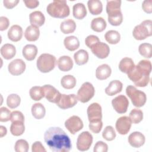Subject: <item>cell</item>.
Masks as SVG:
<instances>
[{"label":"cell","instance_id":"7a4b0ae2","mask_svg":"<svg viewBox=\"0 0 152 152\" xmlns=\"http://www.w3.org/2000/svg\"><path fill=\"white\" fill-rule=\"evenodd\" d=\"M151 71V64L148 60L140 61L128 74V77L140 87H144L150 82V74Z\"/></svg>","mask_w":152,"mask_h":152},{"label":"cell","instance_id":"5bb4252c","mask_svg":"<svg viewBox=\"0 0 152 152\" xmlns=\"http://www.w3.org/2000/svg\"><path fill=\"white\" fill-rule=\"evenodd\" d=\"M132 125L130 118L128 116H124L119 118L115 124L116 129L118 132L121 135H126L129 131Z\"/></svg>","mask_w":152,"mask_h":152},{"label":"cell","instance_id":"6da1fadb","mask_svg":"<svg viewBox=\"0 0 152 152\" xmlns=\"http://www.w3.org/2000/svg\"><path fill=\"white\" fill-rule=\"evenodd\" d=\"M44 140L49 148L55 152H68L72 148L71 141L59 127H51L46 131Z\"/></svg>","mask_w":152,"mask_h":152},{"label":"cell","instance_id":"db71d44e","mask_svg":"<svg viewBox=\"0 0 152 152\" xmlns=\"http://www.w3.org/2000/svg\"><path fill=\"white\" fill-rule=\"evenodd\" d=\"M19 2L18 0H4L3 4L5 8L8 9L13 8Z\"/></svg>","mask_w":152,"mask_h":152},{"label":"cell","instance_id":"30bf717a","mask_svg":"<svg viewBox=\"0 0 152 152\" xmlns=\"http://www.w3.org/2000/svg\"><path fill=\"white\" fill-rule=\"evenodd\" d=\"M89 122H94L102 121V107L97 103H93L88 106L87 110Z\"/></svg>","mask_w":152,"mask_h":152},{"label":"cell","instance_id":"8d00e7d4","mask_svg":"<svg viewBox=\"0 0 152 152\" xmlns=\"http://www.w3.org/2000/svg\"><path fill=\"white\" fill-rule=\"evenodd\" d=\"M76 79L72 75H64L61 80V86L65 89H72L76 85Z\"/></svg>","mask_w":152,"mask_h":152},{"label":"cell","instance_id":"816d5d0a","mask_svg":"<svg viewBox=\"0 0 152 152\" xmlns=\"http://www.w3.org/2000/svg\"><path fill=\"white\" fill-rule=\"evenodd\" d=\"M142 8L145 12L151 14L152 12V0L144 1L142 4Z\"/></svg>","mask_w":152,"mask_h":152},{"label":"cell","instance_id":"cb8c5ba5","mask_svg":"<svg viewBox=\"0 0 152 152\" xmlns=\"http://www.w3.org/2000/svg\"><path fill=\"white\" fill-rule=\"evenodd\" d=\"M112 73L111 68L107 64H102L99 66L96 70V77L100 80L109 78Z\"/></svg>","mask_w":152,"mask_h":152},{"label":"cell","instance_id":"3957f363","mask_svg":"<svg viewBox=\"0 0 152 152\" xmlns=\"http://www.w3.org/2000/svg\"><path fill=\"white\" fill-rule=\"evenodd\" d=\"M46 11L51 17L58 18H65L70 12L69 8L65 0L53 1L47 6Z\"/></svg>","mask_w":152,"mask_h":152},{"label":"cell","instance_id":"ffe728a7","mask_svg":"<svg viewBox=\"0 0 152 152\" xmlns=\"http://www.w3.org/2000/svg\"><path fill=\"white\" fill-rule=\"evenodd\" d=\"M8 37L12 42H18L21 40L23 36V29L18 25L12 26L8 31Z\"/></svg>","mask_w":152,"mask_h":152},{"label":"cell","instance_id":"11a10c76","mask_svg":"<svg viewBox=\"0 0 152 152\" xmlns=\"http://www.w3.org/2000/svg\"><path fill=\"white\" fill-rule=\"evenodd\" d=\"M25 5L28 8H35L39 6V2L37 0H29V1H24Z\"/></svg>","mask_w":152,"mask_h":152},{"label":"cell","instance_id":"4316f807","mask_svg":"<svg viewBox=\"0 0 152 152\" xmlns=\"http://www.w3.org/2000/svg\"><path fill=\"white\" fill-rule=\"evenodd\" d=\"M64 44L66 49L68 50L74 51L79 48L80 41L77 37L74 36H70L64 39Z\"/></svg>","mask_w":152,"mask_h":152},{"label":"cell","instance_id":"9f6ffc18","mask_svg":"<svg viewBox=\"0 0 152 152\" xmlns=\"http://www.w3.org/2000/svg\"><path fill=\"white\" fill-rule=\"evenodd\" d=\"M7 128L2 125L0 126V137L1 138L3 137L7 134Z\"/></svg>","mask_w":152,"mask_h":152},{"label":"cell","instance_id":"f35d334b","mask_svg":"<svg viewBox=\"0 0 152 152\" xmlns=\"http://www.w3.org/2000/svg\"><path fill=\"white\" fill-rule=\"evenodd\" d=\"M140 54L147 58H151L152 56V45L150 43H143L138 47Z\"/></svg>","mask_w":152,"mask_h":152},{"label":"cell","instance_id":"d590c367","mask_svg":"<svg viewBox=\"0 0 152 152\" xmlns=\"http://www.w3.org/2000/svg\"><path fill=\"white\" fill-rule=\"evenodd\" d=\"M105 40L110 44L115 45L119 43L121 39L120 33L116 30H111L107 31L104 34Z\"/></svg>","mask_w":152,"mask_h":152},{"label":"cell","instance_id":"4fadbf2b","mask_svg":"<svg viewBox=\"0 0 152 152\" xmlns=\"http://www.w3.org/2000/svg\"><path fill=\"white\" fill-rule=\"evenodd\" d=\"M90 49L92 53L100 59H104L107 58L110 53L109 46L103 42H97L93 45Z\"/></svg>","mask_w":152,"mask_h":152},{"label":"cell","instance_id":"d4e9b609","mask_svg":"<svg viewBox=\"0 0 152 152\" xmlns=\"http://www.w3.org/2000/svg\"><path fill=\"white\" fill-rule=\"evenodd\" d=\"M22 53L26 59L27 61H32L36 58L37 55V48L34 45H26L23 48Z\"/></svg>","mask_w":152,"mask_h":152},{"label":"cell","instance_id":"8fae6325","mask_svg":"<svg viewBox=\"0 0 152 152\" xmlns=\"http://www.w3.org/2000/svg\"><path fill=\"white\" fill-rule=\"evenodd\" d=\"M112 104L117 113L122 114L126 112L129 106V101L125 96L121 94L112 100Z\"/></svg>","mask_w":152,"mask_h":152},{"label":"cell","instance_id":"74e56055","mask_svg":"<svg viewBox=\"0 0 152 152\" xmlns=\"http://www.w3.org/2000/svg\"><path fill=\"white\" fill-rule=\"evenodd\" d=\"M29 94L30 97L35 101L40 100L43 97H45L43 87L40 86L32 87L29 91Z\"/></svg>","mask_w":152,"mask_h":152},{"label":"cell","instance_id":"603a6c76","mask_svg":"<svg viewBox=\"0 0 152 152\" xmlns=\"http://www.w3.org/2000/svg\"><path fill=\"white\" fill-rule=\"evenodd\" d=\"M40 36V30L38 27L30 25L28 26L24 31V37L29 42L37 40Z\"/></svg>","mask_w":152,"mask_h":152},{"label":"cell","instance_id":"d6986e66","mask_svg":"<svg viewBox=\"0 0 152 152\" xmlns=\"http://www.w3.org/2000/svg\"><path fill=\"white\" fill-rule=\"evenodd\" d=\"M57 65L58 68L64 72L69 71L72 68L73 62L71 57L69 56H62L57 61Z\"/></svg>","mask_w":152,"mask_h":152},{"label":"cell","instance_id":"7bdbcfd3","mask_svg":"<svg viewBox=\"0 0 152 152\" xmlns=\"http://www.w3.org/2000/svg\"><path fill=\"white\" fill-rule=\"evenodd\" d=\"M28 143L23 139L17 140L14 146V150L16 152H27L28 150Z\"/></svg>","mask_w":152,"mask_h":152},{"label":"cell","instance_id":"484cf974","mask_svg":"<svg viewBox=\"0 0 152 152\" xmlns=\"http://www.w3.org/2000/svg\"><path fill=\"white\" fill-rule=\"evenodd\" d=\"M16 53L15 47L10 43L4 45L1 48V54L5 59H12Z\"/></svg>","mask_w":152,"mask_h":152},{"label":"cell","instance_id":"52a82bcc","mask_svg":"<svg viewBox=\"0 0 152 152\" xmlns=\"http://www.w3.org/2000/svg\"><path fill=\"white\" fill-rule=\"evenodd\" d=\"M95 90L93 86L89 82L84 83L79 88L77 97L81 103L88 102L94 95Z\"/></svg>","mask_w":152,"mask_h":152},{"label":"cell","instance_id":"ac0fdd59","mask_svg":"<svg viewBox=\"0 0 152 152\" xmlns=\"http://www.w3.org/2000/svg\"><path fill=\"white\" fill-rule=\"evenodd\" d=\"M107 13L109 23L114 26L121 25L123 21V15L121 10H116L109 11Z\"/></svg>","mask_w":152,"mask_h":152},{"label":"cell","instance_id":"44dd1931","mask_svg":"<svg viewBox=\"0 0 152 152\" xmlns=\"http://www.w3.org/2000/svg\"><path fill=\"white\" fill-rule=\"evenodd\" d=\"M29 20L31 25L40 27L45 23V17L43 14L39 11H35L29 15Z\"/></svg>","mask_w":152,"mask_h":152},{"label":"cell","instance_id":"bcb514c9","mask_svg":"<svg viewBox=\"0 0 152 152\" xmlns=\"http://www.w3.org/2000/svg\"><path fill=\"white\" fill-rule=\"evenodd\" d=\"M88 126L91 131L95 134H98L102 128L103 122L102 121L94 122H89Z\"/></svg>","mask_w":152,"mask_h":152},{"label":"cell","instance_id":"4dcf8cb0","mask_svg":"<svg viewBox=\"0 0 152 152\" xmlns=\"http://www.w3.org/2000/svg\"><path fill=\"white\" fill-rule=\"evenodd\" d=\"M90 12L92 15H99L102 12V3L99 0H89L87 2Z\"/></svg>","mask_w":152,"mask_h":152},{"label":"cell","instance_id":"277c9868","mask_svg":"<svg viewBox=\"0 0 152 152\" xmlns=\"http://www.w3.org/2000/svg\"><path fill=\"white\" fill-rule=\"evenodd\" d=\"M56 62L55 56L49 53H43L37 60V68L42 72L46 73L54 69Z\"/></svg>","mask_w":152,"mask_h":152},{"label":"cell","instance_id":"9c48e42d","mask_svg":"<svg viewBox=\"0 0 152 152\" xmlns=\"http://www.w3.org/2000/svg\"><path fill=\"white\" fill-rule=\"evenodd\" d=\"M83 126L82 120L79 116L76 115H73L69 117L65 122V126L72 134H75L82 129Z\"/></svg>","mask_w":152,"mask_h":152},{"label":"cell","instance_id":"d6a6232c","mask_svg":"<svg viewBox=\"0 0 152 152\" xmlns=\"http://www.w3.org/2000/svg\"><path fill=\"white\" fill-rule=\"evenodd\" d=\"M106 27V22L102 17L93 18L91 22V28L96 32H102Z\"/></svg>","mask_w":152,"mask_h":152},{"label":"cell","instance_id":"83f0119b","mask_svg":"<svg viewBox=\"0 0 152 152\" xmlns=\"http://www.w3.org/2000/svg\"><path fill=\"white\" fill-rule=\"evenodd\" d=\"M74 17L78 20L83 19L87 15V10L83 3H77L74 5L72 8Z\"/></svg>","mask_w":152,"mask_h":152},{"label":"cell","instance_id":"7dc6e473","mask_svg":"<svg viewBox=\"0 0 152 152\" xmlns=\"http://www.w3.org/2000/svg\"><path fill=\"white\" fill-rule=\"evenodd\" d=\"M108 150V145L103 141H97L93 149L94 152H107Z\"/></svg>","mask_w":152,"mask_h":152},{"label":"cell","instance_id":"8992f818","mask_svg":"<svg viewBox=\"0 0 152 152\" xmlns=\"http://www.w3.org/2000/svg\"><path fill=\"white\" fill-rule=\"evenodd\" d=\"M152 34V21L150 20L143 21L140 24L136 26L132 31L133 37L138 40L146 39Z\"/></svg>","mask_w":152,"mask_h":152},{"label":"cell","instance_id":"f5cc1de1","mask_svg":"<svg viewBox=\"0 0 152 152\" xmlns=\"http://www.w3.org/2000/svg\"><path fill=\"white\" fill-rule=\"evenodd\" d=\"M10 25V21L7 17L1 16L0 17V30L4 31L8 28Z\"/></svg>","mask_w":152,"mask_h":152},{"label":"cell","instance_id":"b9f144b4","mask_svg":"<svg viewBox=\"0 0 152 152\" xmlns=\"http://www.w3.org/2000/svg\"><path fill=\"white\" fill-rule=\"evenodd\" d=\"M102 137L107 141H112L116 137V132L112 126H107L102 132Z\"/></svg>","mask_w":152,"mask_h":152},{"label":"cell","instance_id":"ee69618b","mask_svg":"<svg viewBox=\"0 0 152 152\" xmlns=\"http://www.w3.org/2000/svg\"><path fill=\"white\" fill-rule=\"evenodd\" d=\"M121 1L119 0H113V1H107L106 4V12L115 10L121 9Z\"/></svg>","mask_w":152,"mask_h":152},{"label":"cell","instance_id":"836d02e7","mask_svg":"<svg viewBox=\"0 0 152 152\" xmlns=\"http://www.w3.org/2000/svg\"><path fill=\"white\" fill-rule=\"evenodd\" d=\"M74 59L78 65H84L88 62V53L86 50L80 49L74 53Z\"/></svg>","mask_w":152,"mask_h":152},{"label":"cell","instance_id":"9a60e30c","mask_svg":"<svg viewBox=\"0 0 152 152\" xmlns=\"http://www.w3.org/2000/svg\"><path fill=\"white\" fill-rule=\"evenodd\" d=\"M42 87L45 98L49 102L56 104L61 96L60 92L54 87L49 84L45 85Z\"/></svg>","mask_w":152,"mask_h":152},{"label":"cell","instance_id":"1f68e13d","mask_svg":"<svg viewBox=\"0 0 152 152\" xmlns=\"http://www.w3.org/2000/svg\"><path fill=\"white\" fill-rule=\"evenodd\" d=\"M32 115L37 119H40L45 116L46 109L45 106L40 103H36L31 106Z\"/></svg>","mask_w":152,"mask_h":152},{"label":"cell","instance_id":"ba28073f","mask_svg":"<svg viewBox=\"0 0 152 152\" xmlns=\"http://www.w3.org/2000/svg\"><path fill=\"white\" fill-rule=\"evenodd\" d=\"M93 142V136L88 131H83L78 136L77 148L78 150L84 151L88 150Z\"/></svg>","mask_w":152,"mask_h":152},{"label":"cell","instance_id":"f546056e","mask_svg":"<svg viewBox=\"0 0 152 152\" xmlns=\"http://www.w3.org/2000/svg\"><path fill=\"white\" fill-rule=\"evenodd\" d=\"M76 28V24L72 19H67L61 23L60 30L64 34L73 33Z\"/></svg>","mask_w":152,"mask_h":152},{"label":"cell","instance_id":"c3c4849f","mask_svg":"<svg viewBox=\"0 0 152 152\" xmlns=\"http://www.w3.org/2000/svg\"><path fill=\"white\" fill-rule=\"evenodd\" d=\"M10 121L11 122L15 121H22L24 122V116L20 111L15 110L11 112Z\"/></svg>","mask_w":152,"mask_h":152},{"label":"cell","instance_id":"f1b7e54d","mask_svg":"<svg viewBox=\"0 0 152 152\" xmlns=\"http://www.w3.org/2000/svg\"><path fill=\"white\" fill-rule=\"evenodd\" d=\"M135 66L133 60L128 57L124 58L121 59L119 64V69L124 73L128 74Z\"/></svg>","mask_w":152,"mask_h":152},{"label":"cell","instance_id":"681fc988","mask_svg":"<svg viewBox=\"0 0 152 152\" xmlns=\"http://www.w3.org/2000/svg\"><path fill=\"white\" fill-rule=\"evenodd\" d=\"M99 42L100 40L99 37L95 35H89L85 39V43L89 48H90L93 45Z\"/></svg>","mask_w":152,"mask_h":152},{"label":"cell","instance_id":"7402d4cb","mask_svg":"<svg viewBox=\"0 0 152 152\" xmlns=\"http://www.w3.org/2000/svg\"><path fill=\"white\" fill-rule=\"evenodd\" d=\"M123 87L122 83L119 80H113L105 88V93L108 96H114L120 93Z\"/></svg>","mask_w":152,"mask_h":152},{"label":"cell","instance_id":"2e32d148","mask_svg":"<svg viewBox=\"0 0 152 152\" xmlns=\"http://www.w3.org/2000/svg\"><path fill=\"white\" fill-rule=\"evenodd\" d=\"M26 64L21 59H15L11 61L8 66L9 72L12 75H19L26 69Z\"/></svg>","mask_w":152,"mask_h":152},{"label":"cell","instance_id":"5b68a950","mask_svg":"<svg viewBox=\"0 0 152 152\" xmlns=\"http://www.w3.org/2000/svg\"><path fill=\"white\" fill-rule=\"evenodd\" d=\"M126 93L131 99L133 105L135 107H140L145 104L147 100L146 94L134 86L132 85L128 86L126 88Z\"/></svg>","mask_w":152,"mask_h":152},{"label":"cell","instance_id":"ab89813d","mask_svg":"<svg viewBox=\"0 0 152 152\" xmlns=\"http://www.w3.org/2000/svg\"><path fill=\"white\" fill-rule=\"evenodd\" d=\"M21 102L20 97L17 94H11L7 99V104L11 109L17 107Z\"/></svg>","mask_w":152,"mask_h":152},{"label":"cell","instance_id":"7c38bea8","mask_svg":"<svg viewBox=\"0 0 152 152\" xmlns=\"http://www.w3.org/2000/svg\"><path fill=\"white\" fill-rule=\"evenodd\" d=\"M78 102L77 96L74 94H61V97L56 105L62 109H67L74 106Z\"/></svg>","mask_w":152,"mask_h":152},{"label":"cell","instance_id":"f907efd6","mask_svg":"<svg viewBox=\"0 0 152 152\" xmlns=\"http://www.w3.org/2000/svg\"><path fill=\"white\" fill-rule=\"evenodd\" d=\"M31 151L33 152H46V150L40 141H35L32 144Z\"/></svg>","mask_w":152,"mask_h":152},{"label":"cell","instance_id":"e575fe53","mask_svg":"<svg viewBox=\"0 0 152 152\" xmlns=\"http://www.w3.org/2000/svg\"><path fill=\"white\" fill-rule=\"evenodd\" d=\"M10 126V132L14 136L21 135L25 131V126L24 122L15 121L11 122Z\"/></svg>","mask_w":152,"mask_h":152},{"label":"cell","instance_id":"f6af8a7d","mask_svg":"<svg viewBox=\"0 0 152 152\" xmlns=\"http://www.w3.org/2000/svg\"><path fill=\"white\" fill-rule=\"evenodd\" d=\"M10 110L5 107H2L0 109V121L7 122L10 120L11 118Z\"/></svg>","mask_w":152,"mask_h":152},{"label":"cell","instance_id":"60d3db41","mask_svg":"<svg viewBox=\"0 0 152 152\" xmlns=\"http://www.w3.org/2000/svg\"><path fill=\"white\" fill-rule=\"evenodd\" d=\"M133 124H138L143 119V113L139 109H133L129 113V117Z\"/></svg>","mask_w":152,"mask_h":152},{"label":"cell","instance_id":"e0dca14e","mask_svg":"<svg viewBox=\"0 0 152 152\" xmlns=\"http://www.w3.org/2000/svg\"><path fill=\"white\" fill-rule=\"evenodd\" d=\"M128 140V142L132 147L134 148H140L144 145L145 138L142 133L135 131L129 135Z\"/></svg>","mask_w":152,"mask_h":152}]
</instances>
